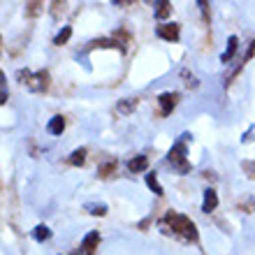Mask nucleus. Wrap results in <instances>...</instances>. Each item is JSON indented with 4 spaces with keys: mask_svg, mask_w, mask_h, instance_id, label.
I'll return each instance as SVG.
<instances>
[{
    "mask_svg": "<svg viewBox=\"0 0 255 255\" xmlns=\"http://www.w3.org/2000/svg\"><path fill=\"white\" fill-rule=\"evenodd\" d=\"M33 237H35V242H47V239H51V230H49L47 225H37Z\"/></svg>",
    "mask_w": 255,
    "mask_h": 255,
    "instance_id": "13",
    "label": "nucleus"
},
{
    "mask_svg": "<svg viewBox=\"0 0 255 255\" xmlns=\"http://www.w3.org/2000/svg\"><path fill=\"white\" fill-rule=\"evenodd\" d=\"M0 81H2V91H0V102L5 105V102H7V84H5V74H0Z\"/></svg>",
    "mask_w": 255,
    "mask_h": 255,
    "instance_id": "18",
    "label": "nucleus"
},
{
    "mask_svg": "<svg viewBox=\"0 0 255 255\" xmlns=\"http://www.w3.org/2000/svg\"><path fill=\"white\" fill-rule=\"evenodd\" d=\"M237 44H239V40H237V35H232V37L228 40V49H225V51H223V56H221L223 63H228L230 58L237 54Z\"/></svg>",
    "mask_w": 255,
    "mask_h": 255,
    "instance_id": "9",
    "label": "nucleus"
},
{
    "mask_svg": "<svg viewBox=\"0 0 255 255\" xmlns=\"http://www.w3.org/2000/svg\"><path fill=\"white\" fill-rule=\"evenodd\" d=\"M176 102H179V95L176 93H162L160 98H158V105H160V112L162 116H169L172 112H174Z\"/></svg>",
    "mask_w": 255,
    "mask_h": 255,
    "instance_id": "4",
    "label": "nucleus"
},
{
    "mask_svg": "<svg viewBox=\"0 0 255 255\" xmlns=\"http://www.w3.org/2000/svg\"><path fill=\"white\" fill-rule=\"evenodd\" d=\"M169 12H172V5H169L167 0H162V2L155 5V19H167Z\"/></svg>",
    "mask_w": 255,
    "mask_h": 255,
    "instance_id": "11",
    "label": "nucleus"
},
{
    "mask_svg": "<svg viewBox=\"0 0 255 255\" xmlns=\"http://www.w3.org/2000/svg\"><path fill=\"white\" fill-rule=\"evenodd\" d=\"M88 209H91V214L93 216H105L107 214V207H105V204H88Z\"/></svg>",
    "mask_w": 255,
    "mask_h": 255,
    "instance_id": "17",
    "label": "nucleus"
},
{
    "mask_svg": "<svg viewBox=\"0 0 255 255\" xmlns=\"http://www.w3.org/2000/svg\"><path fill=\"white\" fill-rule=\"evenodd\" d=\"M47 130H49L51 134H61L63 130H65V119H63V116H54V119L49 121Z\"/></svg>",
    "mask_w": 255,
    "mask_h": 255,
    "instance_id": "10",
    "label": "nucleus"
},
{
    "mask_svg": "<svg viewBox=\"0 0 255 255\" xmlns=\"http://www.w3.org/2000/svg\"><path fill=\"white\" fill-rule=\"evenodd\" d=\"M137 102H139L137 98H126V100L119 102V112H121V114H130V112L137 107Z\"/></svg>",
    "mask_w": 255,
    "mask_h": 255,
    "instance_id": "12",
    "label": "nucleus"
},
{
    "mask_svg": "<svg viewBox=\"0 0 255 255\" xmlns=\"http://www.w3.org/2000/svg\"><path fill=\"white\" fill-rule=\"evenodd\" d=\"M158 37H162V40L167 42H176L179 40V23H162V26H158Z\"/></svg>",
    "mask_w": 255,
    "mask_h": 255,
    "instance_id": "5",
    "label": "nucleus"
},
{
    "mask_svg": "<svg viewBox=\"0 0 255 255\" xmlns=\"http://www.w3.org/2000/svg\"><path fill=\"white\" fill-rule=\"evenodd\" d=\"M70 35H72V28L70 26H63V30L58 35H56L54 37V44H58V47H63V44H65L67 40H70Z\"/></svg>",
    "mask_w": 255,
    "mask_h": 255,
    "instance_id": "16",
    "label": "nucleus"
},
{
    "mask_svg": "<svg viewBox=\"0 0 255 255\" xmlns=\"http://www.w3.org/2000/svg\"><path fill=\"white\" fill-rule=\"evenodd\" d=\"M218 207V195H216L214 188H207L204 190V202H202V211L204 214H211L214 209Z\"/></svg>",
    "mask_w": 255,
    "mask_h": 255,
    "instance_id": "7",
    "label": "nucleus"
},
{
    "mask_svg": "<svg viewBox=\"0 0 255 255\" xmlns=\"http://www.w3.org/2000/svg\"><path fill=\"white\" fill-rule=\"evenodd\" d=\"M19 79L23 86H28L33 93H42L49 88V72L40 70V72H28V70H19Z\"/></svg>",
    "mask_w": 255,
    "mask_h": 255,
    "instance_id": "3",
    "label": "nucleus"
},
{
    "mask_svg": "<svg viewBox=\"0 0 255 255\" xmlns=\"http://www.w3.org/2000/svg\"><path fill=\"white\" fill-rule=\"evenodd\" d=\"M188 137L190 134L186 132V134H181V139L176 141L174 146H172V151H169V162L174 165V169L179 172V174H188L190 172V162H188V158H186V153H188V148H186V141H188Z\"/></svg>",
    "mask_w": 255,
    "mask_h": 255,
    "instance_id": "2",
    "label": "nucleus"
},
{
    "mask_svg": "<svg viewBox=\"0 0 255 255\" xmlns=\"http://www.w3.org/2000/svg\"><path fill=\"white\" fill-rule=\"evenodd\" d=\"M146 167H148L146 155H137V158H132V160L128 162V169H130L132 174H137V172H144Z\"/></svg>",
    "mask_w": 255,
    "mask_h": 255,
    "instance_id": "8",
    "label": "nucleus"
},
{
    "mask_svg": "<svg viewBox=\"0 0 255 255\" xmlns=\"http://www.w3.org/2000/svg\"><path fill=\"white\" fill-rule=\"evenodd\" d=\"M146 186L151 190H153L155 195H158V197H160V195H165L162 193V186H160V181H158V179H155V174H146Z\"/></svg>",
    "mask_w": 255,
    "mask_h": 255,
    "instance_id": "14",
    "label": "nucleus"
},
{
    "mask_svg": "<svg viewBox=\"0 0 255 255\" xmlns=\"http://www.w3.org/2000/svg\"><path fill=\"white\" fill-rule=\"evenodd\" d=\"M98 244H100V232H88L86 237H84V244H81V251H84V255H93L95 249H98Z\"/></svg>",
    "mask_w": 255,
    "mask_h": 255,
    "instance_id": "6",
    "label": "nucleus"
},
{
    "mask_svg": "<svg viewBox=\"0 0 255 255\" xmlns=\"http://www.w3.org/2000/svg\"><path fill=\"white\" fill-rule=\"evenodd\" d=\"M165 223H167V225H172V230H174L176 235H181L183 239H188V242H197V228H195V223L190 221L188 216L167 211Z\"/></svg>",
    "mask_w": 255,
    "mask_h": 255,
    "instance_id": "1",
    "label": "nucleus"
},
{
    "mask_svg": "<svg viewBox=\"0 0 255 255\" xmlns=\"http://www.w3.org/2000/svg\"><path fill=\"white\" fill-rule=\"evenodd\" d=\"M253 132H255V128H251L249 132H246V134L242 137V141H251V139H253Z\"/></svg>",
    "mask_w": 255,
    "mask_h": 255,
    "instance_id": "19",
    "label": "nucleus"
},
{
    "mask_svg": "<svg viewBox=\"0 0 255 255\" xmlns=\"http://www.w3.org/2000/svg\"><path fill=\"white\" fill-rule=\"evenodd\" d=\"M70 255H81V249H77L74 253H70Z\"/></svg>",
    "mask_w": 255,
    "mask_h": 255,
    "instance_id": "20",
    "label": "nucleus"
},
{
    "mask_svg": "<svg viewBox=\"0 0 255 255\" xmlns=\"http://www.w3.org/2000/svg\"><path fill=\"white\" fill-rule=\"evenodd\" d=\"M70 162H72V165H77V167H79V165H84V162H86V148H77V151H72Z\"/></svg>",
    "mask_w": 255,
    "mask_h": 255,
    "instance_id": "15",
    "label": "nucleus"
}]
</instances>
